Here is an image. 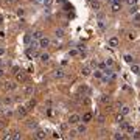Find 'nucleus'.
Returning a JSON list of instances; mask_svg holds the SVG:
<instances>
[{"label":"nucleus","mask_w":140,"mask_h":140,"mask_svg":"<svg viewBox=\"0 0 140 140\" xmlns=\"http://www.w3.org/2000/svg\"><path fill=\"white\" fill-rule=\"evenodd\" d=\"M9 2H14V0H9Z\"/></svg>","instance_id":"54"},{"label":"nucleus","mask_w":140,"mask_h":140,"mask_svg":"<svg viewBox=\"0 0 140 140\" xmlns=\"http://www.w3.org/2000/svg\"><path fill=\"white\" fill-rule=\"evenodd\" d=\"M25 14V11H23L22 8H20V9H17V16H23Z\"/></svg>","instance_id":"39"},{"label":"nucleus","mask_w":140,"mask_h":140,"mask_svg":"<svg viewBox=\"0 0 140 140\" xmlns=\"http://www.w3.org/2000/svg\"><path fill=\"white\" fill-rule=\"evenodd\" d=\"M3 73H5V72H3V69H2V67H0V78L3 76Z\"/></svg>","instance_id":"46"},{"label":"nucleus","mask_w":140,"mask_h":140,"mask_svg":"<svg viewBox=\"0 0 140 140\" xmlns=\"http://www.w3.org/2000/svg\"><path fill=\"white\" fill-rule=\"evenodd\" d=\"M92 117H93V115L90 114V112H86V114H84V115H83V117H81V120H83V122H84V123H89V122H90V120H92Z\"/></svg>","instance_id":"7"},{"label":"nucleus","mask_w":140,"mask_h":140,"mask_svg":"<svg viewBox=\"0 0 140 140\" xmlns=\"http://www.w3.org/2000/svg\"><path fill=\"white\" fill-rule=\"evenodd\" d=\"M30 48H37V42L34 41V39H33L31 42H30Z\"/></svg>","instance_id":"31"},{"label":"nucleus","mask_w":140,"mask_h":140,"mask_svg":"<svg viewBox=\"0 0 140 140\" xmlns=\"http://www.w3.org/2000/svg\"><path fill=\"white\" fill-rule=\"evenodd\" d=\"M90 67H92V69L98 67V62H96V61H90Z\"/></svg>","instance_id":"36"},{"label":"nucleus","mask_w":140,"mask_h":140,"mask_svg":"<svg viewBox=\"0 0 140 140\" xmlns=\"http://www.w3.org/2000/svg\"><path fill=\"white\" fill-rule=\"evenodd\" d=\"M42 37H44V33H42L41 30H37V31H34V33H33V39H34V41H41Z\"/></svg>","instance_id":"4"},{"label":"nucleus","mask_w":140,"mask_h":140,"mask_svg":"<svg viewBox=\"0 0 140 140\" xmlns=\"http://www.w3.org/2000/svg\"><path fill=\"white\" fill-rule=\"evenodd\" d=\"M3 55H5V48L0 47V56H3Z\"/></svg>","instance_id":"43"},{"label":"nucleus","mask_w":140,"mask_h":140,"mask_svg":"<svg viewBox=\"0 0 140 140\" xmlns=\"http://www.w3.org/2000/svg\"><path fill=\"white\" fill-rule=\"evenodd\" d=\"M55 36H56V37H62V36H64V30H62V28H58V30L55 31Z\"/></svg>","instance_id":"18"},{"label":"nucleus","mask_w":140,"mask_h":140,"mask_svg":"<svg viewBox=\"0 0 140 140\" xmlns=\"http://www.w3.org/2000/svg\"><path fill=\"white\" fill-rule=\"evenodd\" d=\"M39 58H41L42 62H48V59H50V55H48V53H42Z\"/></svg>","instance_id":"17"},{"label":"nucleus","mask_w":140,"mask_h":140,"mask_svg":"<svg viewBox=\"0 0 140 140\" xmlns=\"http://www.w3.org/2000/svg\"><path fill=\"white\" fill-rule=\"evenodd\" d=\"M134 19H136V22H139V20H140V16H139V14H136V17H134Z\"/></svg>","instance_id":"47"},{"label":"nucleus","mask_w":140,"mask_h":140,"mask_svg":"<svg viewBox=\"0 0 140 140\" xmlns=\"http://www.w3.org/2000/svg\"><path fill=\"white\" fill-rule=\"evenodd\" d=\"M0 111H2V101H0Z\"/></svg>","instance_id":"52"},{"label":"nucleus","mask_w":140,"mask_h":140,"mask_svg":"<svg viewBox=\"0 0 140 140\" xmlns=\"http://www.w3.org/2000/svg\"><path fill=\"white\" fill-rule=\"evenodd\" d=\"M0 39H5V31H0Z\"/></svg>","instance_id":"44"},{"label":"nucleus","mask_w":140,"mask_h":140,"mask_svg":"<svg viewBox=\"0 0 140 140\" xmlns=\"http://www.w3.org/2000/svg\"><path fill=\"white\" fill-rule=\"evenodd\" d=\"M93 76L95 78H103V72H101V70H95V72H93Z\"/></svg>","instance_id":"24"},{"label":"nucleus","mask_w":140,"mask_h":140,"mask_svg":"<svg viewBox=\"0 0 140 140\" xmlns=\"http://www.w3.org/2000/svg\"><path fill=\"white\" fill-rule=\"evenodd\" d=\"M67 128H69V122H67V123H61V126H59L61 131H67Z\"/></svg>","instance_id":"25"},{"label":"nucleus","mask_w":140,"mask_h":140,"mask_svg":"<svg viewBox=\"0 0 140 140\" xmlns=\"http://www.w3.org/2000/svg\"><path fill=\"white\" fill-rule=\"evenodd\" d=\"M33 92H34V87L31 84H28V86L23 87V95H25V96H31V95H33Z\"/></svg>","instance_id":"3"},{"label":"nucleus","mask_w":140,"mask_h":140,"mask_svg":"<svg viewBox=\"0 0 140 140\" xmlns=\"http://www.w3.org/2000/svg\"><path fill=\"white\" fill-rule=\"evenodd\" d=\"M96 120H98V123H104V122H106V117H104V115H98Z\"/></svg>","instance_id":"30"},{"label":"nucleus","mask_w":140,"mask_h":140,"mask_svg":"<svg viewBox=\"0 0 140 140\" xmlns=\"http://www.w3.org/2000/svg\"><path fill=\"white\" fill-rule=\"evenodd\" d=\"M131 72H132V73H139V72H140V66H139V64H136V62H132V64H131Z\"/></svg>","instance_id":"13"},{"label":"nucleus","mask_w":140,"mask_h":140,"mask_svg":"<svg viewBox=\"0 0 140 140\" xmlns=\"http://www.w3.org/2000/svg\"><path fill=\"white\" fill-rule=\"evenodd\" d=\"M75 136H76V131H72V132H69V137H72V139H73Z\"/></svg>","instance_id":"41"},{"label":"nucleus","mask_w":140,"mask_h":140,"mask_svg":"<svg viewBox=\"0 0 140 140\" xmlns=\"http://www.w3.org/2000/svg\"><path fill=\"white\" fill-rule=\"evenodd\" d=\"M98 67H100V69H101V70H106V69H107L106 62H100V64H98Z\"/></svg>","instance_id":"34"},{"label":"nucleus","mask_w":140,"mask_h":140,"mask_svg":"<svg viewBox=\"0 0 140 140\" xmlns=\"http://www.w3.org/2000/svg\"><path fill=\"white\" fill-rule=\"evenodd\" d=\"M2 23H3V19H2V16H0V25H2Z\"/></svg>","instance_id":"50"},{"label":"nucleus","mask_w":140,"mask_h":140,"mask_svg":"<svg viewBox=\"0 0 140 140\" xmlns=\"http://www.w3.org/2000/svg\"><path fill=\"white\" fill-rule=\"evenodd\" d=\"M129 13H131V14H136V13H137V6H136V5H132V6H131Z\"/></svg>","instance_id":"33"},{"label":"nucleus","mask_w":140,"mask_h":140,"mask_svg":"<svg viewBox=\"0 0 140 140\" xmlns=\"http://www.w3.org/2000/svg\"><path fill=\"white\" fill-rule=\"evenodd\" d=\"M53 75H55V78H62L66 73H64L62 69H58V70H55V73H53Z\"/></svg>","instance_id":"16"},{"label":"nucleus","mask_w":140,"mask_h":140,"mask_svg":"<svg viewBox=\"0 0 140 140\" xmlns=\"http://www.w3.org/2000/svg\"><path fill=\"white\" fill-rule=\"evenodd\" d=\"M20 137H22V136H20V132H19V131H13V132H11V139H16V140H17V139H20Z\"/></svg>","instance_id":"20"},{"label":"nucleus","mask_w":140,"mask_h":140,"mask_svg":"<svg viewBox=\"0 0 140 140\" xmlns=\"http://www.w3.org/2000/svg\"><path fill=\"white\" fill-rule=\"evenodd\" d=\"M115 120H117V123H122V122H125V115H123V114H118L117 117H115Z\"/></svg>","instance_id":"23"},{"label":"nucleus","mask_w":140,"mask_h":140,"mask_svg":"<svg viewBox=\"0 0 140 140\" xmlns=\"http://www.w3.org/2000/svg\"><path fill=\"white\" fill-rule=\"evenodd\" d=\"M134 139H140V132H139V131H134Z\"/></svg>","instance_id":"38"},{"label":"nucleus","mask_w":140,"mask_h":140,"mask_svg":"<svg viewBox=\"0 0 140 140\" xmlns=\"http://www.w3.org/2000/svg\"><path fill=\"white\" fill-rule=\"evenodd\" d=\"M98 26H100V30H104V28H106V26H104L103 19H98Z\"/></svg>","instance_id":"27"},{"label":"nucleus","mask_w":140,"mask_h":140,"mask_svg":"<svg viewBox=\"0 0 140 140\" xmlns=\"http://www.w3.org/2000/svg\"><path fill=\"white\" fill-rule=\"evenodd\" d=\"M111 9H112L114 13H118L120 9H122V5L117 3V2H114V3H112V6H111Z\"/></svg>","instance_id":"11"},{"label":"nucleus","mask_w":140,"mask_h":140,"mask_svg":"<svg viewBox=\"0 0 140 140\" xmlns=\"http://www.w3.org/2000/svg\"><path fill=\"white\" fill-rule=\"evenodd\" d=\"M5 103H6V104H11V103H13V100H11V98H8V96H6V98H5Z\"/></svg>","instance_id":"40"},{"label":"nucleus","mask_w":140,"mask_h":140,"mask_svg":"<svg viewBox=\"0 0 140 140\" xmlns=\"http://www.w3.org/2000/svg\"><path fill=\"white\" fill-rule=\"evenodd\" d=\"M123 59H125L128 64H132V62H134V58H132L131 55H125V58H123Z\"/></svg>","instance_id":"19"},{"label":"nucleus","mask_w":140,"mask_h":140,"mask_svg":"<svg viewBox=\"0 0 140 140\" xmlns=\"http://www.w3.org/2000/svg\"><path fill=\"white\" fill-rule=\"evenodd\" d=\"M128 5L132 6V5H137V0H128Z\"/></svg>","instance_id":"37"},{"label":"nucleus","mask_w":140,"mask_h":140,"mask_svg":"<svg viewBox=\"0 0 140 140\" xmlns=\"http://www.w3.org/2000/svg\"><path fill=\"white\" fill-rule=\"evenodd\" d=\"M16 78H17V81H26V75L23 72H17L16 73Z\"/></svg>","instance_id":"9"},{"label":"nucleus","mask_w":140,"mask_h":140,"mask_svg":"<svg viewBox=\"0 0 140 140\" xmlns=\"http://www.w3.org/2000/svg\"><path fill=\"white\" fill-rule=\"evenodd\" d=\"M81 122V115L79 114H72L69 117V125H78Z\"/></svg>","instance_id":"1"},{"label":"nucleus","mask_w":140,"mask_h":140,"mask_svg":"<svg viewBox=\"0 0 140 140\" xmlns=\"http://www.w3.org/2000/svg\"><path fill=\"white\" fill-rule=\"evenodd\" d=\"M23 42H25V44H30V42H31V36H30V34H25V37H23Z\"/></svg>","instance_id":"28"},{"label":"nucleus","mask_w":140,"mask_h":140,"mask_svg":"<svg viewBox=\"0 0 140 140\" xmlns=\"http://www.w3.org/2000/svg\"><path fill=\"white\" fill-rule=\"evenodd\" d=\"M125 131H126L128 134H134V126H129V125H128V128H126Z\"/></svg>","instance_id":"29"},{"label":"nucleus","mask_w":140,"mask_h":140,"mask_svg":"<svg viewBox=\"0 0 140 140\" xmlns=\"http://www.w3.org/2000/svg\"><path fill=\"white\" fill-rule=\"evenodd\" d=\"M0 129H3V122H0Z\"/></svg>","instance_id":"49"},{"label":"nucleus","mask_w":140,"mask_h":140,"mask_svg":"<svg viewBox=\"0 0 140 140\" xmlns=\"http://www.w3.org/2000/svg\"><path fill=\"white\" fill-rule=\"evenodd\" d=\"M112 2H117V3H120V0H112Z\"/></svg>","instance_id":"51"},{"label":"nucleus","mask_w":140,"mask_h":140,"mask_svg":"<svg viewBox=\"0 0 140 140\" xmlns=\"http://www.w3.org/2000/svg\"><path fill=\"white\" fill-rule=\"evenodd\" d=\"M137 75H140V72H139V73H137Z\"/></svg>","instance_id":"55"},{"label":"nucleus","mask_w":140,"mask_h":140,"mask_svg":"<svg viewBox=\"0 0 140 140\" xmlns=\"http://www.w3.org/2000/svg\"><path fill=\"white\" fill-rule=\"evenodd\" d=\"M114 139L115 140H118V139L122 140V139H126V136H125V134H122V132H115L114 134Z\"/></svg>","instance_id":"21"},{"label":"nucleus","mask_w":140,"mask_h":140,"mask_svg":"<svg viewBox=\"0 0 140 140\" xmlns=\"http://www.w3.org/2000/svg\"><path fill=\"white\" fill-rule=\"evenodd\" d=\"M26 111H28V109H25V107H22V106H19L16 112H17L19 117H25V115H26Z\"/></svg>","instance_id":"6"},{"label":"nucleus","mask_w":140,"mask_h":140,"mask_svg":"<svg viewBox=\"0 0 140 140\" xmlns=\"http://www.w3.org/2000/svg\"><path fill=\"white\" fill-rule=\"evenodd\" d=\"M28 126H30V128H36V123H34V122H33V123L30 122V123H28Z\"/></svg>","instance_id":"42"},{"label":"nucleus","mask_w":140,"mask_h":140,"mask_svg":"<svg viewBox=\"0 0 140 140\" xmlns=\"http://www.w3.org/2000/svg\"><path fill=\"white\" fill-rule=\"evenodd\" d=\"M86 131H87V129H86V126H84V125H79V123H78V128H76V134H84Z\"/></svg>","instance_id":"15"},{"label":"nucleus","mask_w":140,"mask_h":140,"mask_svg":"<svg viewBox=\"0 0 140 140\" xmlns=\"http://www.w3.org/2000/svg\"><path fill=\"white\" fill-rule=\"evenodd\" d=\"M5 87H6V90H16V89H17V84H14V83H6Z\"/></svg>","instance_id":"14"},{"label":"nucleus","mask_w":140,"mask_h":140,"mask_svg":"<svg viewBox=\"0 0 140 140\" xmlns=\"http://www.w3.org/2000/svg\"><path fill=\"white\" fill-rule=\"evenodd\" d=\"M53 137H55V139H59L61 136H59V132H55V134H53Z\"/></svg>","instance_id":"45"},{"label":"nucleus","mask_w":140,"mask_h":140,"mask_svg":"<svg viewBox=\"0 0 140 140\" xmlns=\"http://www.w3.org/2000/svg\"><path fill=\"white\" fill-rule=\"evenodd\" d=\"M41 2H42V3H45V5H47V3H50V0H41Z\"/></svg>","instance_id":"48"},{"label":"nucleus","mask_w":140,"mask_h":140,"mask_svg":"<svg viewBox=\"0 0 140 140\" xmlns=\"http://www.w3.org/2000/svg\"><path fill=\"white\" fill-rule=\"evenodd\" d=\"M118 42H120V41H118V37H111V39H109V45H111V47H118Z\"/></svg>","instance_id":"10"},{"label":"nucleus","mask_w":140,"mask_h":140,"mask_svg":"<svg viewBox=\"0 0 140 140\" xmlns=\"http://www.w3.org/2000/svg\"><path fill=\"white\" fill-rule=\"evenodd\" d=\"M90 73H92V70H90V67H89V66L83 67V70H81V75H83V76H90Z\"/></svg>","instance_id":"5"},{"label":"nucleus","mask_w":140,"mask_h":140,"mask_svg":"<svg viewBox=\"0 0 140 140\" xmlns=\"http://www.w3.org/2000/svg\"><path fill=\"white\" fill-rule=\"evenodd\" d=\"M104 62H106V66H107V67H111V66H114V61H112L111 58H109V59H106V61H104Z\"/></svg>","instance_id":"32"},{"label":"nucleus","mask_w":140,"mask_h":140,"mask_svg":"<svg viewBox=\"0 0 140 140\" xmlns=\"http://www.w3.org/2000/svg\"><path fill=\"white\" fill-rule=\"evenodd\" d=\"M100 101H101L103 104H109V103H111V96H109V95H101V96H100Z\"/></svg>","instance_id":"8"},{"label":"nucleus","mask_w":140,"mask_h":140,"mask_svg":"<svg viewBox=\"0 0 140 140\" xmlns=\"http://www.w3.org/2000/svg\"><path fill=\"white\" fill-rule=\"evenodd\" d=\"M79 55V50H70L69 52V56H78Z\"/></svg>","instance_id":"26"},{"label":"nucleus","mask_w":140,"mask_h":140,"mask_svg":"<svg viewBox=\"0 0 140 140\" xmlns=\"http://www.w3.org/2000/svg\"><path fill=\"white\" fill-rule=\"evenodd\" d=\"M50 45H52V41H50L48 37H45V36L39 41V47L41 48H47V47H50Z\"/></svg>","instance_id":"2"},{"label":"nucleus","mask_w":140,"mask_h":140,"mask_svg":"<svg viewBox=\"0 0 140 140\" xmlns=\"http://www.w3.org/2000/svg\"><path fill=\"white\" fill-rule=\"evenodd\" d=\"M34 137H36V139H45V132H44V131H42V129H37V131H36V134H34Z\"/></svg>","instance_id":"12"},{"label":"nucleus","mask_w":140,"mask_h":140,"mask_svg":"<svg viewBox=\"0 0 140 140\" xmlns=\"http://www.w3.org/2000/svg\"><path fill=\"white\" fill-rule=\"evenodd\" d=\"M92 6H93V9H96V11L100 9V3H98V2H93V3H92Z\"/></svg>","instance_id":"35"},{"label":"nucleus","mask_w":140,"mask_h":140,"mask_svg":"<svg viewBox=\"0 0 140 140\" xmlns=\"http://www.w3.org/2000/svg\"><path fill=\"white\" fill-rule=\"evenodd\" d=\"M129 112H131V109H129L128 106H123V107H122V112H120V114H123V115H128Z\"/></svg>","instance_id":"22"},{"label":"nucleus","mask_w":140,"mask_h":140,"mask_svg":"<svg viewBox=\"0 0 140 140\" xmlns=\"http://www.w3.org/2000/svg\"><path fill=\"white\" fill-rule=\"evenodd\" d=\"M0 67H2V59H0Z\"/></svg>","instance_id":"53"}]
</instances>
